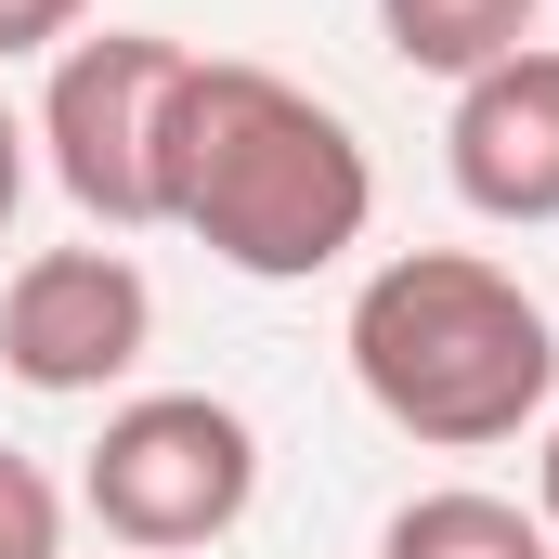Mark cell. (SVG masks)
Wrapping results in <instances>:
<instances>
[{
	"instance_id": "3",
	"label": "cell",
	"mask_w": 559,
	"mask_h": 559,
	"mask_svg": "<svg viewBox=\"0 0 559 559\" xmlns=\"http://www.w3.org/2000/svg\"><path fill=\"white\" fill-rule=\"evenodd\" d=\"M182 39L169 26H79L39 79V169L92 235H156L169 182V105H182Z\"/></svg>"
},
{
	"instance_id": "9",
	"label": "cell",
	"mask_w": 559,
	"mask_h": 559,
	"mask_svg": "<svg viewBox=\"0 0 559 559\" xmlns=\"http://www.w3.org/2000/svg\"><path fill=\"white\" fill-rule=\"evenodd\" d=\"M0 559H66V495H52V468L13 455V442H0Z\"/></svg>"
},
{
	"instance_id": "2",
	"label": "cell",
	"mask_w": 559,
	"mask_h": 559,
	"mask_svg": "<svg viewBox=\"0 0 559 559\" xmlns=\"http://www.w3.org/2000/svg\"><path fill=\"white\" fill-rule=\"evenodd\" d=\"M352 391L429 455H495L559 404V325L547 299L481 248H404L352 286Z\"/></svg>"
},
{
	"instance_id": "5",
	"label": "cell",
	"mask_w": 559,
	"mask_h": 559,
	"mask_svg": "<svg viewBox=\"0 0 559 559\" xmlns=\"http://www.w3.org/2000/svg\"><path fill=\"white\" fill-rule=\"evenodd\" d=\"M143 352H156V286H143V261L118 248V235L13 261V286H0V365H13L39 404L118 391Z\"/></svg>"
},
{
	"instance_id": "4",
	"label": "cell",
	"mask_w": 559,
	"mask_h": 559,
	"mask_svg": "<svg viewBox=\"0 0 559 559\" xmlns=\"http://www.w3.org/2000/svg\"><path fill=\"white\" fill-rule=\"evenodd\" d=\"M79 508L143 559L222 547L261 508V429L222 391H131L105 417V442H92V468H79Z\"/></svg>"
},
{
	"instance_id": "11",
	"label": "cell",
	"mask_w": 559,
	"mask_h": 559,
	"mask_svg": "<svg viewBox=\"0 0 559 559\" xmlns=\"http://www.w3.org/2000/svg\"><path fill=\"white\" fill-rule=\"evenodd\" d=\"M26 169H39V131L0 105V235H13V209H26Z\"/></svg>"
},
{
	"instance_id": "10",
	"label": "cell",
	"mask_w": 559,
	"mask_h": 559,
	"mask_svg": "<svg viewBox=\"0 0 559 559\" xmlns=\"http://www.w3.org/2000/svg\"><path fill=\"white\" fill-rule=\"evenodd\" d=\"M92 26V0H0V66H26V52H66Z\"/></svg>"
},
{
	"instance_id": "12",
	"label": "cell",
	"mask_w": 559,
	"mask_h": 559,
	"mask_svg": "<svg viewBox=\"0 0 559 559\" xmlns=\"http://www.w3.org/2000/svg\"><path fill=\"white\" fill-rule=\"evenodd\" d=\"M534 521L559 534V404H547V455H534Z\"/></svg>"
},
{
	"instance_id": "1",
	"label": "cell",
	"mask_w": 559,
	"mask_h": 559,
	"mask_svg": "<svg viewBox=\"0 0 559 559\" xmlns=\"http://www.w3.org/2000/svg\"><path fill=\"white\" fill-rule=\"evenodd\" d=\"M156 209L248 286H312L338 274L378 222V156L365 131L299 92L274 66H235V52H195L182 66V105H169V182Z\"/></svg>"
},
{
	"instance_id": "6",
	"label": "cell",
	"mask_w": 559,
	"mask_h": 559,
	"mask_svg": "<svg viewBox=\"0 0 559 559\" xmlns=\"http://www.w3.org/2000/svg\"><path fill=\"white\" fill-rule=\"evenodd\" d=\"M442 169L481 222L508 235H547L559 222V52L521 39L508 66L455 79V118H442Z\"/></svg>"
},
{
	"instance_id": "8",
	"label": "cell",
	"mask_w": 559,
	"mask_h": 559,
	"mask_svg": "<svg viewBox=\"0 0 559 559\" xmlns=\"http://www.w3.org/2000/svg\"><path fill=\"white\" fill-rule=\"evenodd\" d=\"M547 0H378V39L417 66V79H481L534 39Z\"/></svg>"
},
{
	"instance_id": "7",
	"label": "cell",
	"mask_w": 559,
	"mask_h": 559,
	"mask_svg": "<svg viewBox=\"0 0 559 559\" xmlns=\"http://www.w3.org/2000/svg\"><path fill=\"white\" fill-rule=\"evenodd\" d=\"M378 559H559V534L521 508V495H481V481H442V495H404Z\"/></svg>"
}]
</instances>
